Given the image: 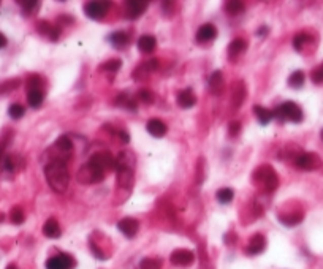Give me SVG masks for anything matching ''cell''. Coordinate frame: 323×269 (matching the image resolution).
Wrapping results in <instances>:
<instances>
[{
  "mask_svg": "<svg viewBox=\"0 0 323 269\" xmlns=\"http://www.w3.org/2000/svg\"><path fill=\"white\" fill-rule=\"evenodd\" d=\"M0 166H2V170H5L7 173H16L22 166V159L19 156H5Z\"/></svg>",
  "mask_w": 323,
  "mask_h": 269,
  "instance_id": "25",
  "label": "cell"
},
{
  "mask_svg": "<svg viewBox=\"0 0 323 269\" xmlns=\"http://www.w3.org/2000/svg\"><path fill=\"white\" fill-rule=\"evenodd\" d=\"M245 97H247V87H245L244 81H236L233 89H231V108H233V111L242 106Z\"/></svg>",
  "mask_w": 323,
  "mask_h": 269,
  "instance_id": "13",
  "label": "cell"
},
{
  "mask_svg": "<svg viewBox=\"0 0 323 269\" xmlns=\"http://www.w3.org/2000/svg\"><path fill=\"white\" fill-rule=\"evenodd\" d=\"M245 49H247V42L242 40V38H236V40H233L230 45H228V59L230 62H236L238 57H241Z\"/></svg>",
  "mask_w": 323,
  "mask_h": 269,
  "instance_id": "17",
  "label": "cell"
},
{
  "mask_svg": "<svg viewBox=\"0 0 323 269\" xmlns=\"http://www.w3.org/2000/svg\"><path fill=\"white\" fill-rule=\"evenodd\" d=\"M7 36L4 35V33H0V49H2V48H5L7 46Z\"/></svg>",
  "mask_w": 323,
  "mask_h": 269,
  "instance_id": "49",
  "label": "cell"
},
{
  "mask_svg": "<svg viewBox=\"0 0 323 269\" xmlns=\"http://www.w3.org/2000/svg\"><path fill=\"white\" fill-rule=\"evenodd\" d=\"M8 114H10L11 119L18 121V119H21V118L24 116V114H25V108H24L22 105H19V103H13V105L8 108Z\"/></svg>",
  "mask_w": 323,
  "mask_h": 269,
  "instance_id": "40",
  "label": "cell"
},
{
  "mask_svg": "<svg viewBox=\"0 0 323 269\" xmlns=\"http://www.w3.org/2000/svg\"><path fill=\"white\" fill-rule=\"evenodd\" d=\"M148 2L146 0H128L124 5V11H125V18L128 19H136L139 18L148 8Z\"/></svg>",
  "mask_w": 323,
  "mask_h": 269,
  "instance_id": "11",
  "label": "cell"
},
{
  "mask_svg": "<svg viewBox=\"0 0 323 269\" xmlns=\"http://www.w3.org/2000/svg\"><path fill=\"white\" fill-rule=\"evenodd\" d=\"M45 101V92L43 89H35V91H27V103L30 108L37 109L43 105Z\"/></svg>",
  "mask_w": 323,
  "mask_h": 269,
  "instance_id": "26",
  "label": "cell"
},
{
  "mask_svg": "<svg viewBox=\"0 0 323 269\" xmlns=\"http://www.w3.org/2000/svg\"><path fill=\"white\" fill-rule=\"evenodd\" d=\"M273 118H276L280 122H293V124H300L304 119L303 109L295 103V101H285L280 106H277L273 111Z\"/></svg>",
  "mask_w": 323,
  "mask_h": 269,
  "instance_id": "4",
  "label": "cell"
},
{
  "mask_svg": "<svg viewBox=\"0 0 323 269\" xmlns=\"http://www.w3.org/2000/svg\"><path fill=\"white\" fill-rule=\"evenodd\" d=\"M111 4L110 2H103V0H98V2H87L84 4V13L94 21H100L108 15Z\"/></svg>",
  "mask_w": 323,
  "mask_h": 269,
  "instance_id": "7",
  "label": "cell"
},
{
  "mask_svg": "<svg viewBox=\"0 0 323 269\" xmlns=\"http://www.w3.org/2000/svg\"><path fill=\"white\" fill-rule=\"evenodd\" d=\"M157 48V40H156V36H152V35H141L138 38V49L141 51V53H145V54H151L154 53Z\"/></svg>",
  "mask_w": 323,
  "mask_h": 269,
  "instance_id": "23",
  "label": "cell"
},
{
  "mask_svg": "<svg viewBox=\"0 0 323 269\" xmlns=\"http://www.w3.org/2000/svg\"><path fill=\"white\" fill-rule=\"evenodd\" d=\"M119 138H121L122 143H125V144L130 143V136H128V132L127 130H121L119 132Z\"/></svg>",
  "mask_w": 323,
  "mask_h": 269,
  "instance_id": "46",
  "label": "cell"
},
{
  "mask_svg": "<svg viewBox=\"0 0 323 269\" xmlns=\"http://www.w3.org/2000/svg\"><path fill=\"white\" fill-rule=\"evenodd\" d=\"M108 170H118V162H116V157L108 150H101L94 153L78 171L76 174V179L78 182L84 184V185H90V184H98L103 179L106 177V171Z\"/></svg>",
  "mask_w": 323,
  "mask_h": 269,
  "instance_id": "1",
  "label": "cell"
},
{
  "mask_svg": "<svg viewBox=\"0 0 323 269\" xmlns=\"http://www.w3.org/2000/svg\"><path fill=\"white\" fill-rule=\"evenodd\" d=\"M241 129H242V125H241L239 121H231L228 124V135L231 138H235V136H238L241 133Z\"/></svg>",
  "mask_w": 323,
  "mask_h": 269,
  "instance_id": "42",
  "label": "cell"
},
{
  "mask_svg": "<svg viewBox=\"0 0 323 269\" xmlns=\"http://www.w3.org/2000/svg\"><path fill=\"white\" fill-rule=\"evenodd\" d=\"M311 80L314 84H323V62L311 71Z\"/></svg>",
  "mask_w": 323,
  "mask_h": 269,
  "instance_id": "41",
  "label": "cell"
},
{
  "mask_svg": "<svg viewBox=\"0 0 323 269\" xmlns=\"http://www.w3.org/2000/svg\"><path fill=\"white\" fill-rule=\"evenodd\" d=\"M19 84H21L19 80H11L8 83H4V84H0V92H10L13 89H16Z\"/></svg>",
  "mask_w": 323,
  "mask_h": 269,
  "instance_id": "43",
  "label": "cell"
},
{
  "mask_svg": "<svg viewBox=\"0 0 323 269\" xmlns=\"http://www.w3.org/2000/svg\"><path fill=\"white\" fill-rule=\"evenodd\" d=\"M7 269H16V266L15 264H10V266H7Z\"/></svg>",
  "mask_w": 323,
  "mask_h": 269,
  "instance_id": "50",
  "label": "cell"
},
{
  "mask_svg": "<svg viewBox=\"0 0 323 269\" xmlns=\"http://www.w3.org/2000/svg\"><path fill=\"white\" fill-rule=\"evenodd\" d=\"M19 5L22 7L21 10L25 16L35 15V13L38 11V8H40V2H38V0H22V2H19Z\"/></svg>",
  "mask_w": 323,
  "mask_h": 269,
  "instance_id": "33",
  "label": "cell"
},
{
  "mask_svg": "<svg viewBox=\"0 0 323 269\" xmlns=\"http://www.w3.org/2000/svg\"><path fill=\"white\" fill-rule=\"evenodd\" d=\"M53 150L57 152V156L53 160H60L63 163H67L70 156L73 153V141L70 139L68 135H62L56 139V143L53 146Z\"/></svg>",
  "mask_w": 323,
  "mask_h": 269,
  "instance_id": "6",
  "label": "cell"
},
{
  "mask_svg": "<svg viewBox=\"0 0 323 269\" xmlns=\"http://www.w3.org/2000/svg\"><path fill=\"white\" fill-rule=\"evenodd\" d=\"M266 249V238L260 233H257L252 236V239L249 241L247 247H245V255H249V257H255V255H260L263 253Z\"/></svg>",
  "mask_w": 323,
  "mask_h": 269,
  "instance_id": "14",
  "label": "cell"
},
{
  "mask_svg": "<svg viewBox=\"0 0 323 269\" xmlns=\"http://www.w3.org/2000/svg\"><path fill=\"white\" fill-rule=\"evenodd\" d=\"M146 130L151 136L154 138H163L168 132V127L166 124L162 121V119H157V118H154V119H149L148 124H146Z\"/></svg>",
  "mask_w": 323,
  "mask_h": 269,
  "instance_id": "18",
  "label": "cell"
},
{
  "mask_svg": "<svg viewBox=\"0 0 323 269\" xmlns=\"http://www.w3.org/2000/svg\"><path fill=\"white\" fill-rule=\"evenodd\" d=\"M45 177L51 190L56 194H63L68 188L70 182V173L67 168V163L60 160H51L45 166Z\"/></svg>",
  "mask_w": 323,
  "mask_h": 269,
  "instance_id": "2",
  "label": "cell"
},
{
  "mask_svg": "<svg viewBox=\"0 0 323 269\" xmlns=\"http://www.w3.org/2000/svg\"><path fill=\"white\" fill-rule=\"evenodd\" d=\"M10 219H11V222L15 223V225H21V223H24L25 215H24L22 208H19V206H15V208H13V209H11V212H10Z\"/></svg>",
  "mask_w": 323,
  "mask_h": 269,
  "instance_id": "38",
  "label": "cell"
},
{
  "mask_svg": "<svg viewBox=\"0 0 323 269\" xmlns=\"http://www.w3.org/2000/svg\"><path fill=\"white\" fill-rule=\"evenodd\" d=\"M162 266H163L162 258H151V257L143 258L138 264L139 269H162Z\"/></svg>",
  "mask_w": 323,
  "mask_h": 269,
  "instance_id": "36",
  "label": "cell"
},
{
  "mask_svg": "<svg viewBox=\"0 0 323 269\" xmlns=\"http://www.w3.org/2000/svg\"><path fill=\"white\" fill-rule=\"evenodd\" d=\"M118 229L125 238L133 239L139 229V222L136 219H133V217H124V219H121L118 222Z\"/></svg>",
  "mask_w": 323,
  "mask_h": 269,
  "instance_id": "12",
  "label": "cell"
},
{
  "mask_svg": "<svg viewBox=\"0 0 323 269\" xmlns=\"http://www.w3.org/2000/svg\"><path fill=\"white\" fill-rule=\"evenodd\" d=\"M176 101L181 108L189 109V108H193L197 105V97H195V94H193L192 89H184V91H181L177 94Z\"/></svg>",
  "mask_w": 323,
  "mask_h": 269,
  "instance_id": "21",
  "label": "cell"
},
{
  "mask_svg": "<svg viewBox=\"0 0 323 269\" xmlns=\"http://www.w3.org/2000/svg\"><path fill=\"white\" fill-rule=\"evenodd\" d=\"M217 36V27L214 24H203L197 30V42L198 43H208L212 42Z\"/></svg>",
  "mask_w": 323,
  "mask_h": 269,
  "instance_id": "19",
  "label": "cell"
},
{
  "mask_svg": "<svg viewBox=\"0 0 323 269\" xmlns=\"http://www.w3.org/2000/svg\"><path fill=\"white\" fill-rule=\"evenodd\" d=\"M208 86H209L211 94H214V95H221L222 94L224 87H225V81H224V74H222L221 70L212 71V74L209 76Z\"/></svg>",
  "mask_w": 323,
  "mask_h": 269,
  "instance_id": "20",
  "label": "cell"
},
{
  "mask_svg": "<svg viewBox=\"0 0 323 269\" xmlns=\"http://www.w3.org/2000/svg\"><path fill=\"white\" fill-rule=\"evenodd\" d=\"M135 170L133 168H127V166H119L116 173H118V185L119 188H128L130 190L133 185V179H135Z\"/></svg>",
  "mask_w": 323,
  "mask_h": 269,
  "instance_id": "15",
  "label": "cell"
},
{
  "mask_svg": "<svg viewBox=\"0 0 323 269\" xmlns=\"http://www.w3.org/2000/svg\"><path fill=\"white\" fill-rule=\"evenodd\" d=\"M116 106H121L124 109H128V111H136L138 109V105H136V100L133 97H130L128 94H121L118 95V98H116L114 101Z\"/></svg>",
  "mask_w": 323,
  "mask_h": 269,
  "instance_id": "27",
  "label": "cell"
},
{
  "mask_svg": "<svg viewBox=\"0 0 323 269\" xmlns=\"http://www.w3.org/2000/svg\"><path fill=\"white\" fill-rule=\"evenodd\" d=\"M254 114L257 116L258 122H260L262 125H268L271 122V119H273V111L271 109H266L260 105H255L254 106Z\"/></svg>",
  "mask_w": 323,
  "mask_h": 269,
  "instance_id": "29",
  "label": "cell"
},
{
  "mask_svg": "<svg viewBox=\"0 0 323 269\" xmlns=\"http://www.w3.org/2000/svg\"><path fill=\"white\" fill-rule=\"evenodd\" d=\"M311 42H312V36L309 35V33L301 32L298 35H295V38H293V48L298 51V53H301V51L304 49V46L307 43H311Z\"/></svg>",
  "mask_w": 323,
  "mask_h": 269,
  "instance_id": "32",
  "label": "cell"
},
{
  "mask_svg": "<svg viewBox=\"0 0 323 269\" xmlns=\"http://www.w3.org/2000/svg\"><path fill=\"white\" fill-rule=\"evenodd\" d=\"M57 21H59V24H71L75 21V18H71V16H59Z\"/></svg>",
  "mask_w": 323,
  "mask_h": 269,
  "instance_id": "48",
  "label": "cell"
},
{
  "mask_svg": "<svg viewBox=\"0 0 323 269\" xmlns=\"http://www.w3.org/2000/svg\"><path fill=\"white\" fill-rule=\"evenodd\" d=\"M108 40L116 49H124V48H127L128 45H130V35H128L127 32H124V30H119V32H113L108 36Z\"/></svg>",
  "mask_w": 323,
  "mask_h": 269,
  "instance_id": "22",
  "label": "cell"
},
{
  "mask_svg": "<svg viewBox=\"0 0 323 269\" xmlns=\"http://www.w3.org/2000/svg\"><path fill=\"white\" fill-rule=\"evenodd\" d=\"M268 33H269V27H268V25H262V27L257 30V36H260V38L262 36H266Z\"/></svg>",
  "mask_w": 323,
  "mask_h": 269,
  "instance_id": "47",
  "label": "cell"
},
{
  "mask_svg": "<svg viewBox=\"0 0 323 269\" xmlns=\"http://www.w3.org/2000/svg\"><path fill=\"white\" fill-rule=\"evenodd\" d=\"M90 249H92V252H94V255H95L97 258H100V260H106V255L103 253V252H101V249H100V247H97L92 241H90Z\"/></svg>",
  "mask_w": 323,
  "mask_h": 269,
  "instance_id": "44",
  "label": "cell"
},
{
  "mask_svg": "<svg viewBox=\"0 0 323 269\" xmlns=\"http://www.w3.org/2000/svg\"><path fill=\"white\" fill-rule=\"evenodd\" d=\"M224 10L230 16H238L241 13H244L245 5L242 2H238V0H228V2L224 4Z\"/></svg>",
  "mask_w": 323,
  "mask_h": 269,
  "instance_id": "30",
  "label": "cell"
},
{
  "mask_svg": "<svg viewBox=\"0 0 323 269\" xmlns=\"http://www.w3.org/2000/svg\"><path fill=\"white\" fill-rule=\"evenodd\" d=\"M37 29L43 36H48L51 42H57L60 38V33H62V29L59 27V25H53V24H49L46 21L38 22Z\"/></svg>",
  "mask_w": 323,
  "mask_h": 269,
  "instance_id": "16",
  "label": "cell"
},
{
  "mask_svg": "<svg viewBox=\"0 0 323 269\" xmlns=\"http://www.w3.org/2000/svg\"><path fill=\"white\" fill-rule=\"evenodd\" d=\"M45 84L40 74H30L27 78V91H35V89H42Z\"/></svg>",
  "mask_w": 323,
  "mask_h": 269,
  "instance_id": "37",
  "label": "cell"
},
{
  "mask_svg": "<svg viewBox=\"0 0 323 269\" xmlns=\"http://www.w3.org/2000/svg\"><path fill=\"white\" fill-rule=\"evenodd\" d=\"M43 235H45L46 238H49V239H57V238H60L62 229H60L59 222H57L56 219H53V217H51V219H48V220L45 222V225H43Z\"/></svg>",
  "mask_w": 323,
  "mask_h": 269,
  "instance_id": "24",
  "label": "cell"
},
{
  "mask_svg": "<svg viewBox=\"0 0 323 269\" xmlns=\"http://www.w3.org/2000/svg\"><path fill=\"white\" fill-rule=\"evenodd\" d=\"M170 261L173 266H177V267H189L195 261V253L187 249H177L171 253Z\"/></svg>",
  "mask_w": 323,
  "mask_h": 269,
  "instance_id": "10",
  "label": "cell"
},
{
  "mask_svg": "<svg viewBox=\"0 0 323 269\" xmlns=\"http://www.w3.org/2000/svg\"><path fill=\"white\" fill-rule=\"evenodd\" d=\"M295 165L298 166L300 170L314 171V170H318L321 166V159L315 152H303V153H300V156L295 157Z\"/></svg>",
  "mask_w": 323,
  "mask_h": 269,
  "instance_id": "5",
  "label": "cell"
},
{
  "mask_svg": "<svg viewBox=\"0 0 323 269\" xmlns=\"http://www.w3.org/2000/svg\"><path fill=\"white\" fill-rule=\"evenodd\" d=\"M304 80H306V74L304 71L301 70H296L290 74V78H289V86L292 89H301L303 84H304Z\"/></svg>",
  "mask_w": 323,
  "mask_h": 269,
  "instance_id": "35",
  "label": "cell"
},
{
  "mask_svg": "<svg viewBox=\"0 0 323 269\" xmlns=\"http://www.w3.org/2000/svg\"><path fill=\"white\" fill-rule=\"evenodd\" d=\"M304 219V214L303 212H295V214H287V215H279V220L282 225L285 226H296L298 223H301Z\"/></svg>",
  "mask_w": 323,
  "mask_h": 269,
  "instance_id": "28",
  "label": "cell"
},
{
  "mask_svg": "<svg viewBox=\"0 0 323 269\" xmlns=\"http://www.w3.org/2000/svg\"><path fill=\"white\" fill-rule=\"evenodd\" d=\"M157 68H159V60L149 59V60H145L143 63H139V65L133 70L132 76L136 81H146L154 71H157Z\"/></svg>",
  "mask_w": 323,
  "mask_h": 269,
  "instance_id": "8",
  "label": "cell"
},
{
  "mask_svg": "<svg viewBox=\"0 0 323 269\" xmlns=\"http://www.w3.org/2000/svg\"><path fill=\"white\" fill-rule=\"evenodd\" d=\"M76 261L68 253H57L46 261V269H73Z\"/></svg>",
  "mask_w": 323,
  "mask_h": 269,
  "instance_id": "9",
  "label": "cell"
},
{
  "mask_svg": "<svg viewBox=\"0 0 323 269\" xmlns=\"http://www.w3.org/2000/svg\"><path fill=\"white\" fill-rule=\"evenodd\" d=\"M321 139H323V130H321Z\"/></svg>",
  "mask_w": 323,
  "mask_h": 269,
  "instance_id": "52",
  "label": "cell"
},
{
  "mask_svg": "<svg viewBox=\"0 0 323 269\" xmlns=\"http://www.w3.org/2000/svg\"><path fill=\"white\" fill-rule=\"evenodd\" d=\"M122 67V60L121 59H110L106 62H103L100 65V70L105 73H118Z\"/></svg>",
  "mask_w": 323,
  "mask_h": 269,
  "instance_id": "34",
  "label": "cell"
},
{
  "mask_svg": "<svg viewBox=\"0 0 323 269\" xmlns=\"http://www.w3.org/2000/svg\"><path fill=\"white\" fill-rule=\"evenodd\" d=\"M138 100H141L146 105H152L154 101H156V94H154L152 91H149V89H141V91L138 92Z\"/></svg>",
  "mask_w": 323,
  "mask_h": 269,
  "instance_id": "39",
  "label": "cell"
},
{
  "mask_svg": "<svg viewBox=\"0 0 323 269\" xmlns=\"http://www.w3.org/2000/svg\"><path fill=\"white\" fill-rule=\"evenodd\" d=\"M216 198H217V201L221 203V204H228V203L233 201V198H235V191H233V188H230V187L219 188L217 194H216Z\"/></svg>",
  "mask_w": 323,
  "mask_h": 269,
  "instance_id": "31",
  "label": "cell"
},
{
  "mask_svg": "<svg viewBox=\"0 0 323 269\" xmlns=\"http://www.w3.org/2000/svg\"><path fill=\"white\" fill-rule=\"evenodd\" d=\"M254 182L260 187L265 194H273L279 185V177L276 171L273 170V166L263 165L254 173Z\"/></svg>",
  "mask_w": 323,
  "mask_h": 269,
  "instance_id": "3",
  "label": "cell"
},
{
  "mask_svg": "<svg viewBox=\"0 0 323 269\" xmlns=\"http://www.w3.org/2000/svg\"><path fill=\"white\" fill-rule=\"evenodd\" d=\"M4 219H5V215H0V222H2Z\"/></svg>",
  "mask_w": 323,
  "mask_h": 269,
  "instance_id": "51",
  "label": "cell"
},
{
  "mask_svg": "<svg viewBox=\"0 0 323 269\" xmlns=\"http://www.w3.org/2000/svg\"><path fill=\"white\" fill-rule=\"evenodd\" d=\"M162 11H163V15H166V16H170L171 13L174 11V8H170V7H174V4L173 2H163L162 5Z\"/></svg>",
  "mask_w": 323,
  "mask_h": 269,
  "instance_id": "45",
  "label": "cell"
}]
</instances>
